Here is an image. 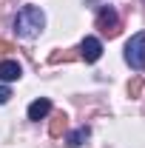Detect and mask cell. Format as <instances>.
<instances>
[{
  "label": "cell",
  "mask_w": 145,
  "mask_h": 148,
  "mask_svg": "<svg viewBox=\"0 0 145 148\" xmlns=\"http://www.w3.org/2000/svg\"><path fill=\"white\" fill-rule=\"evenodd\" d=\"M43 26H46V14L37 6H23L14 17V32H17V37H26V40L37 37L43 32Z\"/></svg>",
  "instance_id": "obj_1"
},
{
  "label": "cell",
  "mask_w": 145,
  "mask_h": 148,
  "mask_svg": "<svg viewBox=\"0 0 145 148\" xmlns=\"http://www.w3.org/2000/svg\"><path fill=\"white\" fill-rule=\"evenodd\" d=\"M97 29H103L108 37L120 34V17H117V12H114L111 6H103V9H100V14H97Z\"/></svg>",
  "instance_id": "obj_3"
},
{
  "label": "cell",
  "mask_w": 145,
  "mask_h": 148,
  "mask_svg": "<svg viewBox=\"0 0 145 148\" xmlns=\"http://www.w3.org/2000/svg\"><path fill=\"white\" fill-rule=\"evenodd\" d=\"M9 100H12V88H9V86H0V106L9 103Z\"/></svg>",
  "instance_id": "obj_10"
},
{
  "label": "cell",
  "mask_w": 145,
  "mask_h": 148,
  "mask_svg": "<svg viewBox=\"0 0 145 148\" xmlns=\"http://www.w3.org/2000/svg\"><path fill=\"white\" fill-rule=\"evenodd\" d=\"M125 63L131 69H137V71L145 69V32H137L125 43Z\"/></svg>",
  "instance_id": "obj_2"
},
{
  "label": "cell",
  "mask_w": 145,
  "mask_h": 148,
  "mask_svg": "<svg viewBox=\"0 0 145 148\" xmlns=\"http://www.w3.org/2000/svg\"><path fill=\"white\" fill-rule=\"evenodd\" d=\"M88 137H91V128H85V125H83V128H77V131H71V134H68V145L77 148V145H83Z\"/></svg>",
  "instance_id": "obj_8"
},
{
  "label": "cell",
  "mask_w": 145,
  "mask_h": 148,
  "mask_svg": "<svg viewBox=\"0 0 145 148\" xmlns=\"http://www.w3.org/2000/svg\"><path fill=\"white\" fill-rule=\"evenodd\" d=\"M80 57H83L85 63H97V60L103 57V43H100L97 37H85V40L80 43Z\"/></svg>",
  "instance_id": "obj_4"
},
{
  "label": "cell",
  "mask_w": 145,
  "mask_h": 148,
  "mask_svg": "<svg viewBox=\"0 0 145 148\" xmlns=\"http://www.w3.org/2000/svg\"><path fill=\"white\" fill-rule=\"evenodd\" d=\"M49 114H51V100L49 97H40V100H34L29 106V120H43Z\"/></svg>",
  "instance_id": "obj_5"
},
{
  "label": "cell",
  "mask_w": 145,
  "mask_h": 148,
  "mask_svg": "<svg viewBox=\"0 0 145 148\" xmlns=\"http://www.w3.org/2000/svg\"><path fill=\"white\" fill-rule=\"evenodd\" d=\"M66 125H68V117H66V114H54V120H51V125H49V134H51V137H63Z\"/></svg>",
  "instance_id": "obj_7"
},
{
  "label": "cell",
  "mask_w": 145,
  "mask_h": 148,
  "mask_svg": "<svg viewBox=\"0 0 145 148\" xmlns=\"http://www.w3.org/2000/svg\"><path fill=\"white\" fill-rule=\"evenodd\" d=\"M0 51H12V46H9V43H3V40H0Z\"/></svg>",
  "instance_id": "obj_11"
},
{
  "label": "cell",
  "mask_w": 145,
  "mask_h": 148,
  "mask_svg": "<svg viewBox=\"0 0 145 148\" xmlns=\"http://www.w3.org/2000/svg\"><path fill=\"white\" fill-rule=\"evenodd\" d=\"M140 91H142V80H140V77H134V83H128V94H131V97H137Z\"/></svg>",
  "instance_id": "obj_9"
},
{
  "label": "cell",
  "mask_w": 145,
  "mask_h": 148,
  "mask_svg": "<svg viewBox=\"0 0 145 148\" xmlns=\"http://www.w3.org/2000/svg\"><path fill=\"white\" fill-rule=\"evenodd\" d=\"M20 74H23L20 63H14V60H3V63H0V80H3V83L20 80Z\"/></svg>",
  "instance_id": "obj_6"
}]
</instances>
